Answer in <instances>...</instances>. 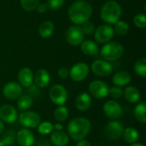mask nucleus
Segmentation results:
<instances>
[{"label": "nucleus", "instance_id": "49530a36", "mask_svg": "<svg viewBox=\"0 0 146 146\" xmlns=\"http://www.w3.org/2000/svg\"><path fill=\"white\" fill-rule=\"evenodd\" d=\"M0 146H5L4 145V144H3L1 140H0Z\"/></svg>", "mask_w": 146, "mask_h": 146}, {"label": "nucleus", "instance_id": "0eeeda50", "mask_svg": "<svg viewBox=\"0 0 146 146\" xmlns=\"http://www.w3.org/2000/svg\"><path fill=\"white\" fill-rule=\"evenodd\" d=\"M109 86L103 80H93L89 86L90 95L98 99H104L109 95Z\"/></svg>", "mask_w": 146, "mask_h": 146}, {"label": "nucleus", "instance_id": "de8ad7c7", "mask_svg": "<svg viewBox=\"0 0 146 146\" xmlns=\"http://www.w3.org/2000/svg\"><path fill=\"white\" fill-rule=\"evenodd\" d=\"M10 146H13V145H10Z\"/></svg>", "mask_w": 146, "mask_h": 146}, {"label": "nucleus", "instance_id": "cd10ccee", "mask_svg": "<svg viewBox=\"0 0 146 146\" xmlns=\"http://www.w3.org/2000/svg\"><path fill=\"white\" fill-rule=\"evenodd\" d=\"M1 135V141L4 144L5 146L12 145L15 142L16 133L12 129H9L6 132H3Z\"/></svg>", "mask_w": 146, "mask_h": 146}, {"label": "nucleus", "instance_id": "5701e85b", "mask_svg": "<svg viewBox=\"0 0 146 146\" xmlns=\"http://www.w3.org/2000/svg\"><path fill=\"white\" fill-rule=\"evenodd\" d=\"M81 51L86 56H97L99 52L98 44L92 40H85L81 43Z\"/></svg>", "mask_w": 146, "mask_h": 146}, {"label": "nucleus", "instance_id": "20e7f679", "mask_svg": "<svg viewBox=\"0 0 146 146\" xmlns=\"http://www.w3.org/2000/svg\"><path fill=\"white\" fill-rule=\"evenodd\" d=\"M124 52L123 46L118 42H108L101 49V56L107 62L119 59Z\"/></svg>", "mask_w": 146, "mask_h": 146}, {"label": "nucleus", "instance_id": "a18cd8bd", "mask_svg": "<svg viewBox=\"0 0 146 146\" xmlns=\"http://www.w3.org/2000/svg\"><path fill=\"white\" fill-rule=\"evenodd\" d=\"M130 146H145V145H143V144H141V143L136 142V143H134V144H132Z\"/></svg>", "mask_w": 146, "mask_h": 146}, {"label": "nucleus", "instance_id": "7c9ffc66", "mask_svg": "<svg viewBox=\"0 0 146 146\" xmlns=\"http://www.w3.org/2000/svg\"><path fill=\"white\" fill-rule=\"evenodd\" d=\"M53 124L50 121H44V122H40L39 125L37 127L38 128V132L41 134V135H48L52 133L53 129Z\"/></svg>", "mask_w": 146, "mask_h": 146}, {"label": "nucleus", "instance_id": "2eb2a0df", "mask_svg": "<svg viewBox=\"0 0 146 146\" xmlns=\"http://www.w3.org/2000/svg\"><path fill=\"white\" fill-rule=\"evenodd\" d=\"M18 117L16 109L9 104H4L0 107V120L3 122L12 124Z\"/></svg>", "mask_w": 146, "mask_h": 146}, {"label": "nucleus", "instance_id": "bb28decb", "mask_svg": "<svg viewBox=\"0 0 146 146\" xmlns=\"http://www.w3.org/2000/svg\"><path fill=\"white\" fill-rule=\"evenodd\" d=\"M53 32H54V24L50 21H44L43 23H41L39 29H38V33L42 38L50 37Z\"/></svg>", "mask_w": 146, "mask_h": 146}, {"label": "nucleus", "instance_id": "dca6fc26", "mask_svg": "<svg viewBox=\"0 0 146 146\" xmlns=\"http://www.w3.org/2000/svg\"><path fill=\"white\" fill-rule=\"evenodd\" d=\"M15 141L20 146H33L35 143V137L30 129L22 128L16 133Z\"/></svg>", "mask_w": 146, "mask_h": 146}, {"label": "nucleus", "instance_id": "393cba45", "mask_svg": "<svg viewBox=\"0 0 146 146\" xmlns=\"http://www.w3.org/2000/svg\"><path fill=\"white\" fill-rule=\"evenodd\" d=\"M33 103V98L30 96H28L27 94L21 95L17 100V108L20 111L23 112L28 110L32 107Z\"/></svg>", "mask_w": 146, "mask_h": 146}, {"label": "nucleus", "instance_id": "7ed1b4c3", "mask_svg": "<svg viewBox=\"0 0 146 146\" xmlns=\"http://www.w3.org/2000/svg\"><path fill=\"white\" fill-rule=\"evenodd\" d=\"M121 14L120 4L115 1H110L106 3L101 9V18L104 21L109 24L116 23Z\"/></svg>", "mask_w": 146, "mask_h": 146}, {"label": "nucleus", "instance_id": "e433bc0d", "mask_svg": "<svg viewBox=\"0 0 146 146\" xmlns=\"http://www.w3.org/2000/svg\"><path fill=\"white\" fill-rule=\"evenodd\" d=\"M27 95L30 96L32 98H38L40 95V91L38 89V86H36L35 85H31L29 87H27Z\"/></svg>", "mask_w": 146, "mask_h": 146}, {"label": "nucleus", "instance_id": "c9c22d12", "mask_svg": "<svg viewBox=\"0 0 146 146\" xmlns=\"http://www.w3.org/2000/svg\"><path fill=\"white\" fill-rule=\"evenodd\" d=\"M82 31L84 33V34H87V35H91L94 33L95 31V27L93 25V23L90 22V21H86L84 24H82Z\"/></svg>", "mask_w": 146, "mask_h": 146}, {"label": "nucleus", "instance_id": "58836bf2", "mask_svg": "<svg viewBox=\"0 0 146 146\" xmlns=\"http://www.w3.org/2000/svg\"><path fill=\"white\" fill-rule=\"evenodd\" d=\"M34 145L36 146H51V143L48 139L41 137V138H38L37 141H35Z\"/></svg>", "mask_w": 146, "mask_h": 146}, {"label": "nucleus", "instance_id": "f8f14e48", "mask_svg": "<svg viewBox=\"0 0 146 146\" xmlns=\"http://www.w3.org/2000/svg\"><path fill=\"white\" fill-rule=\"evenodd\" d=\"M92 71L98 76H109L113 72V66L105 60H96L92 64Z\"/></svg>", "mask_w": 146, "mask_h": 146}, {"label": "nucleus", "instance_id": "f257e3e1", "mask_svg": "<svg viewBox=\"0 0 146 146\" xmlns=\"http://www.w3.org/2000/svg\"><path fill=\"white\" fill-rule=\"evenodd\" d=\"M92 14L91 3L84 0L74 2L68 9V17L74 23L80 25L88 21Z\"/></svg>", "mask_w": 146, "mask_h": 146}, {"label": "nucleus", "instance_id": "9d476101", "mask_svg": "<svg viewBox=\"0 0 146 146\" xmlns=\"http://www.w3.org/2000/svg\"><path fill=\"white\" fill-rule=\"evenodd\" d=\"M3 94L8 100H16L22 95V86L16 82H8L3 87Z\"/></svg>", "mask_w": 146, "mask_h": 146}, {"label": "nucleus", "instance_id": "f704fd0d", "mask_svg": "<svg viewBox=\"0 0 146 146\" xmlns=\"http://www.w3.org/2000/svg\"><path fill=\"white\" fill-rule=\"evenodd\" d=\"M134 24L139 28H145L146 27V16L145 14H138L133 19Z\"/></svg>", "mask_w": 146, "mask_h": 146}, {"label": "nucleus", "instance_id": "72a5a7b5", "mask_svg": "<svg viewBox=\"0 0 146 146\" xmlns=\"http://www.w3.org/2000/svg\"><path fill=\"white\" fill-rule=\"evenodd\" d=\"M109 95L112 98L116 100V99L121 98L123 96V91L121 89V87H118V86H115L109 89Z\"/></svg>", "mask_w": 146, "mask_h": 146}, {"label": "nucleus", "instance_id": "c03bdc74", "mask_svg": "<svg viewBox=\"0 0 146 146\" xmlns=\"http://www.w3.org/2000/svg\"><path fill=\"white\" fill-rule=\"evenodd\" d=\"M3 130H4V124H3V122L0 120V135L3 133Z\"/></svg>", "mask_w": 146, "mask_h": 146}, {"label": "nucleus", "instance_id": "f3484780", "mask_svg": "<svg viewBox=\"0 0 146 146\" xmlns=\"http://www.w3.org/2000/svg\"><path fill=\"white\" fill-rule=\"evenodd\" d=\"M33 81L35 86H38V88L46 87L50 81V73L44 68H40L37 70V72L33 74Z\"/></svg>", "mask_w": 146, "mask_h": 146}, {"label": "nucleus", "instance_id": "412c9836", "mask_svg": "<svg viewBox=\"0 0 146 146\" xmlns=\"http://www.w3.org/2000/svg\"><path fill=\"white\" fill-rule=\"evenodd\" d=\"M132 80L131 74L127 71H119L115 74L112 78V82L115 86L123 87L130 84Z\"/></svg>", "mask_w": 146, "mask_h": 146}, {"label": "nucleus", "instance_id": "37998d69", "mask_svg": "<svg viewBox=\"0 0 146 146\" xmlns=\"http://www.w3.org/2000/svg\"><path fill=\"white\" fill-rule=\"evenodd\" d=\"M53 129L55 131H62L63 130V126L61 123H56L53 126Z\"/></svg>", "mask_w": 146, "mask_h": 146}, {"label": "nucleus", "instance_id": "a878e982", "mask_svg": "<svg viewBox=\"0 0 146 146\" xmlns=\"http://www.w3.org/2000/svg\"><path fill=\"white\" fill-rule=\"evenodd\" d=\"M134 116L138 121L146 123V104L145 102L139 103L134 108Z\"/></svg>", "mask_w": 146, "mask_h": 146}, {"label": "nucleus", "instance_id": "ea45409f", "mask_svg": "<svg viewBox=\"0 0 146 146\" xmlns=\"http://www.w3.org/2000/svg\"><path fill=\"white\" fill-rule=\"evenodd\" d=\"M58 75L62 79H66L69 76V70L67 68H61L58 70Z\"/></svg>", "mask_w": 146, "mask_h": 146}, {"label": "nucleus", "instance_id": "f03ea898", "mask_svg": "<svg viewBox=\"0 0 146 146\" xmlns=\"http://www.w3.org/2000/svg\"><path fill=\"white\" fill-rule=\"evenodd\" d=\"M92 128L91 122L85 117H75L68 125V135L74 141L85 139Z\"/></svg>", "mask_w": 146, "mask_h": 146}, {"label": "nucleus", "instance_id": "1a4fd4ad", "mask_svg": "<svg viewBox=\"0 0 146 146\" xmlns=\"http://www.w3.org/2000/svg\"><path fill=\"white\" fill-rule=\"evenodd\" d=\"M89 67L85 62L74 64L69 70V76L74 81L80 82L84 80L89 74Z\"/></svg>", "mask_w": 146, "mask_h": 146}, {"label": "nucleus", "instance_id": "473e14b6", "mask_svg": "<svg viewBox=\"0 0 146 146\" xmlns=\"http://www.w3.org/2000/svg\"><path fill=\"white\" fill-rule=\"evenodd\" d=\"M38 3H39V0H21V7L27 11H31L35 9Z\"/></svg>", "mask_w": 146, "mask_h": 146}, {"label": "nucleus", "instance_id": "a211bd4d", "mask_svg": "<svg viewBox=\"0 0 146 146\" xmlns=\"http://www.w3.org/2000/svg\"><path fill=\"white\" fill-rule=\"evenodd\" d=\"M92 104V96L87 92H82L79 94L75 99V108L80 111H86L91 108Z\"/></svg>", "mask_w": 146, "mask_h": 146}, {"label": "nucleus", "instance_id": "4c0bfd02", "mask_svg": "<svg viewBox=\"0 0 146 146\" xmlns=\"http://www.w3.org/2000/svg\"><path fill=\"white\" fill-rule=\"evenodd\" d=\"M64 1L65 0H48L47 6L50 9H57L63 5Z\"/></svg>", "mask_w": 146, "mask_h": 146}, {"label": "nucleus", "instance_id": "b1692460", "mask_svg": "<svg viewBox=\"0 0 146 146\" xmlns=\"http://www.w3.org/2000/svg\"><path fill=\"white\" fill-rule=\"evenodd\" d=\"M122 137L127 143L132 145L138 142L139 138V133L135 128L128 127L124 128V131L122 133Z\"/></svg>", "mask_w": 146, "mask_h": 146}, {"label": "nucleus", "instance_id": "423d86ee", "mask_svg": "<svg viewBox=\"0 0 146 146\" xmlns=\"http://www.w3.org/2000/svg\"><path fill=\"white\" fill-rule=\"evenodd\" d=\"M49 98L56 105H63L68 100V92L62 85H54L49 91Z\"/></svg>", "mask_w": 146, "mask_h": 146}, {"label": "nucleus", "instance_id": "2f4dec72", "mask_svg": "<svg viewBox=\"0 0 146 146\" xmlns=\"http://www.w3.org/2000/svg\"><path fill=\"white\" fill-rule=\"evenodd\" d=\"M128 30L129 27L125 21H118L116 23H115V31L119 35H126L128 33Z\"/></svg>", "mask_w": 146, "mask_h": 146}, {"label": "nucleus", "instance_id": "9b49d317", "mask_svg": "<svg viewBox=\"0 0 146 146\" xmlns=\"http://www.w3.org/2000/svg\"><path fill=\"white\" fill-rule=\"evenodd\" d=\"M124 131L123 124L116 120H112L105 127V134L111 140H116L121 136Z\"/></svg>", "mask_w": 146, "mask_h": 146}, {"label": "nucleus", "instance_id": "6ab92c4d", "mask_svg": "<svg viewBox=\"0 0 146 146\" xmlns=\"http://www.w3.org/2000/svg\"><path fill=\"white\" fill-rule=\"evenodd\" d=\"M18 81L21 86L25 88L29 87L31 85H33V71L28 68H21L18 73Z\"/></svg>", "mask_w": 146, "mask_h": 146}, {"label": "nucleus", "instance_id": "4be33fe9", "mask_svg": "<svg viewBox=\"0 0 146 146\" xmlns=\"http://www.w3.org/2000/svg\"><path fill=\"white\" fill-rule=\"evenodd\" d=\"M123 96L127 101L131 104L139 103L141 98L140 92L134 86H127L123 92Z\"/></svg>", "mask_w": 146, "mask_h": 146}, {"label": "nucleus", "instance_id": "4468645a", "mask_svg": "<svg viewBox=\"0 0 146 146\" xmlns=\"http://www.w3.org/2000/svg\"><path fill=\"white\" fill-rule=\"evenodd\" d=\"M66 38L68 42L71 45H79L83 42L84 39V33L80 27L79 26H72L70 27L66 33Z\"/></svg>", "mask_w": 146, "mask_h": 146}, {"label": "nucleus", "instance_id": "c85d7f7f", "mask_svg": "<svg viewBox=\"0 0 146 146\" xmlns=\"http://www.w3.org/2000/svg\"><path fill=\"white\" fill-rule=\"evenodd\" d=\"M69 115V111L68 108L64 105L58 106L54 111V117L57 121H65Z\"/></svg>", "mask_w": 146, "mask_h": 146}, {"label": "nucleus", "instance_id": "39448f33", "mask_svg": "<svg viewBox=\"0 0 146 146\" xmlns=\"http://www.w3.org/2000/svg\"><path fill=\"white\" fill-rule=\"evenodd\" d=\"M20 123L27 129L36 128L41 122V118L39 115L34 111L26 110L20 114L19 115Z\"/></svg>", "mask_w": 146, "mask_h": 146}, {"label": "nucleus", "instance_id": "a19ab883", "mask_svg": "<svg viewBox=\"0 0 146 146\" xmlns=\"http://www.w3.org/2000/svg\"><path fill=\"white\" fill-rule=\"evenodd\" d=\"M47 7H48L47 4H44V3H38V6L36 7V9H37V11H38L39 14H42V13H44V12L46 11Z\"/></svg>", "mask_w": 146, "mask_h": 146}, {"label": "nucleus", "instance_id": "ddd939ff", "mask_svg": "<svg viewBox=\"0 0 146 146\" xmlns=\"http://www.w3.org/2000/svg\"><path fill=\"white\" fill-rule=\"evenodd\" d=\"M115 31L109 25H101L95 31V38L101 44H106L110 42L114 37Z\"/></svg>", "mask_w": 146, "mask_h": 146}, {"label": "nucleus", "instance_id": "79ce46f5", "mask_svg": "<svg viewBox=\"0 0 146 146\" xmlns=\"http://www.w3.org/2000/svg\"><path fill=\"white\" fill-rule=\"evenodd\" d=\"M76 146H92V145L90 144L89 141L86 140V139H81V140H79Z\"/></svg>", "mask_w": 146, "mask_h": 146}, {"label": "nucleus", "instance_id": "6e6552de", "mask_svg": "<svg viewBox=\"0 0 146 146\" xmlns=\"http://www.w3.org/2000/svg\"><path fill=\"white\" fill-rule=\"evenodd\" d=\"M104 115L110 119H118L121 116L123 110L121 105L116 100H109L103 106Z\"/></svg>", "mask_w": 146, "mask_h": 146}, {"label": "nucleus", "instance_id": "aec40b11", "mask_svg": "<svg viewBox=\"0 0 146 146\" xmlns=\"http://www.w3.org/2000/svg\"><path fill=\"white\" fill-rule=\"evenodd\" d=\"M50 141L54 146H66L69 142V136L63 131H55L51 133Z\"/></svg>", "mask_w": 146, "mask_h": 146}, {"label": "nucleus", "instance_id": "c756f323", "mask_svg": "<svg viewBox=\"0 0 146 146\" xmlns=\"http://www.w3.org/2000/svg\"><path fill=\"white\" fill-rule=\"evenodd\" d=\"M134 71L136 74L145 78L146 76V58L143 57L138 60L134 64Z\"/></svg>", "mask_w": 146, "mask_h": 146}]
</instances>
